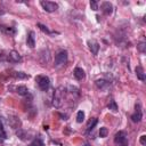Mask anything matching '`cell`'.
Here are the masks:
<instances>
[{"instance_id":"cell-1","label":"cell","mask_w":146,"mask_h":146,"mask_svg":"<svg viewBox=\"0 0 146 146\" xmlns=\"http://www.w3.org/2000/svg\"><path fill=\"white\" fill-rule=\"evenodd\" d=\"M65 88L63 87V86H60V87H58L56 90H55V92H54V98H52V105L55 106V107H60L62 106V104H63V102H64V97H65Z\"/></svg>"},{"instance_id":"cell-2","label":"cell","mask_w":146,"mask_h":146,"mask_svg":"<svg viewBox=\"0 0 146 146\" xmlns=\"http://www.w3.org/2000/svg\"><path fill=\"white\" fill-rule=\"evenodd\" d=\"M35 82L42 91H47L50 87V80L46 75H36L35 76Z\"/></svg>"},{"instance_id":"cell-3","label":"cell","mask_w":146,"mask_h":146,"mask_svg":"<svg viewBox=\"0 0 146 146\" xmlns=\"http://www.w3.org/2000/svg\"><path fill=\"white\" fill-rule=\"evenodd\" d=\"M67 58H68V54L66 50H60L56 56H55V66L59 67L63 66L67 63Z\"/></svg>"},{"instance_id":"cell-4","label":"cell","mask_w":146,"mask_h":146,"mask_svg":"<svg viewBox=\"0 0 146 146\" xmlns=\"http://www.w3.org/2000/svg\"><path fill=\"white\" fill-rule=\"evenodd\" d=\"M114 143L119 146H128V138L125 131H119L114 136Z\"/></svg>"},{"instance_id":"cell-5","label":"cell","mask_w":146,"mask_h":146,"mask_svg":"<svg viewBox=\"0 0 146 146\" xmlns=\"http://www.w3.org/2000/svg\"><path fill=\"white\" fill-rule=\"evenodd\" d=\"M40 5L47 13H54L58 9V5L54 1H40Z\"/></svg>"},{"instance_id":"cell-6","label":"cell","mask_w":146,"mask_h":146,"mask_svg":"<svg viewBox=\"0 0 146 146\" xmlns=\"http://www.w3.org/2000/svg\"><path fill=\"white\" fill-rule=\"evenodd\" d=\"M135 108H136V111H135V113L131 115V121L135 122V123H138V122H140L141 119H143V111H141L140 104H136Z\"/></svg>"},{"instance_id":"cell-7","label":"cell","mask_w":146,"mask_h":146,"mask_svg":"<svg viewBox=\"0 0 146 146\" xmlns=\"http://www.w3.org/2000/svg\"><path fill=\"white\" fill-rule=\"evenodd\" d=\"M100 9L103 10V13H104L105 15H111L112 11H113V6H112L111 2L104 1V2L100 3Z\"/></svg>"},{"instance_id":"cell-8","label":"cell","mask_w":146,"mask_h":146,"mask_svg":"<svg viewBox=\"0 0 146 146\" xmlns=\"http://www.w3.org/2000/svg\"><path fill=\"white\" fill-rule=\"evenodd\" d=\"M8 59H9L10 62L18 63V62L22 60V57H21V55L18 54V51H16V50H11V51L9 52V55H8Z\"/></svg>"},{"instance_id":"cell-9","label":"cell","mask_w":146,"mask_h":146,"mask_svg":"<svg viewBox=\"0 0 146 146\" xmlns=\"http://www.w3.org/2000/svg\"><path fill=\"white\" fill-rule=\"evenodd\" d=\"M73 75L79 81H81V80H83L86 78V73H84V71L81 67H75L74 71H73Z\"/></svg>"},{"instance_id":"cell-10","label":"cell","mask_w":146,"mask_h":146,"mask_svg":"<svg viewBox=\"0 0 146 146\" xmlns=\"http://www.w3.org/2000/svg\"><path fill=\"white\" fill-rule=\"evenodd\" d=\"M88 46H89V49L91 50L92 55H97L98 54V50H99V43L96 42L95 40H89L88 41Z\"/></svg>"},{"instance_id":"cell-11","label":"cell","mask_w":146,"mask_h":146,"mask_svg":"<svg viewBox=\"0 0 146 146\" xmlns=\"http://www.w3.org/2000/svg\"><path fill=\"white\" fill-rule=\"evenodd\" d=\"M26 43L30 48H34L35 47V38H34V32L33 31H30L29 34H27V38H26Z\"/></svg>"},{"instance_id":"cell-12","label":"cell","mask_w":146,"mask_h":146,"mask_svg":"<svg viewBox=\"0 0 146 146\" xmlns=\"http://www.w3.org/2000/svg\"><path fill=\"white\" fill-rule=\"evenodd\" d=\"M135 71H136V75H137V78H138L140 81H145L146 76H145V71H144V68H143L141 66H137Z\"/></svg>"},{"instance_id":"cell-13","label":"cell","mask_w":146,"mask_h":146,"mask_svg":"<svg viewBox=\"0 0 146 146\" xmlns=\"http://www.w3.org/2000/svg\"><path fill=\"white\" fill-rule=\"evenodd\" d=\"M16 92H17L18 95H21V96H26V95L29 94V89H27L25 86H18V87L16 88Z\"/></svg>"},{"instance_id":"cell-14","label":"cell","mask_w":146,"mask_h":146,"mask_svg":"<svg viewBox=\"0 0 146 146\" xmlns=\"http://www.w3.org/2000/svg\"><path fill=\"white\" fill-rule=\"evenodd\" d=\"M96 86H97L99 89H103V88H105V87L108 86V82H107L106 80H104V79H99V80L96 81Z\"/></svg>"},{"instance_id":"cell-15","label":"cell","mask_w":146,"mask_h":146,"mask_svg":"<svg viewBox=\"0 0 146 146\" xmlns=\"http://www.w3.org/2000/svg\"><path fill=\"white\" fill-rule=\"evenodd\" d=\"M97 122H98V120H97L96 117L91 119V120H90V122H89V123H88V125H87V131H91V130L95 128V125L97 124Z\"/></svg>"},{"instance_id":"cell-16","label":"cell","mask_w":146,"mask_h":146,"mask_svg":"<svg viewBox=\"0 0 146 146\" xmlns=\"http://www.w3.org/2000/svg\"><path fill=\"white\" fill-rule=\"evenodd\" d=\"M2 30H3L7 34H9V35H14V34L16 33V30H15L14 27H10V26H2Z\"/></svg>"},{"instance_id":"cell-17","label":"cell","mask_w":146,"mask_h":146,"mask_svg":"<svg viewBox=\"0 0 146 146\" xmlns=\"http://www.w3.org/2000/svg\"><path fill=\"white\" fill-rule=\"evenodd\" d=\"M83 121H84V113H83V111H79L76 113V122L82 123Z\"/></svg>"},{"instance_id":"cell-18","label":"cell","mask_w":146,"mask_h":146,"mask_svg":"<svg viewBox=\"0 0 146 146\" xmlns=\"http://www.w3.org/2000/svg\"><path fill=\"white\" fill-rule=\"evenodd\" d=\"M38 27H39L43 33H47V34H51V33H52L46 25H43V24H41V23H38Z\"/></svg>"},{"instance_id":"cell-19","label":"cell","mask_w":146,"mask_h":146,"mask_svg":"<svg viewBox=\"0 0 146 146\" xmlns=\"http://www.w3.org/2000/svg\"><path fill=\"white\" fill-rule=\"evenodd\" d=\"M27 146H44V144H43V141L40 139V138H35L30 145H27Z\"/></svg>"},{"instance_id":"cell-20","label":"cell","mask_w":146,"mask_h":146,"mask_svg":"<svg viewBox=\"0 0 146 146\" xmlns=\"http://www.w3.org/2000/svg\"><path fill=\"white\" fill-rule=\"evenodd\" d=\"M107 107H108V110H111L112 112H116V111H117V105H116L115 100H111L110 104L107 105Z\"/></svg>"},{"instance_id":"cell-21","label":"cell","mask_w":146,"mask_h":146,"mask_svg":"<svg viewBox=\"0 0 146 146\" xmlns=\"http://www.w3.org/2000/svg\"><path fill=\"white\" fill-rule=\"evenodd\" d=\"M14 76L17 78V79H26V78H29V75L23 73V72H14Z\"/></svg>"},{"instance_id":"cell-22","label":"cell","mask_w":146,"mask_h":146,"mask_svg":"<svg viewBox=\"0 0 146 146\" xmlns=\"http://www.w3.org/2000/svg\"><path fill=\"white\" fill-rule=\"evenodd\" d=\"M137 49L140 51V52H145L146 51V43L145 42H139L137 44Z\"/></svg>"},{"instance_id":"cell-23","label":"cell","mask_w":146,"mask_h":146,"mask_svg":"<svg viewBox=\"0 0 146 146\" xmlns=\"http://www.w3.org/2000/svg\"><path fill=\"white\" fill-rule=\"evenodd\" d=\"M107 133H108V130H107V128H105V127H102L100 129H99V136L100 137H106L107 136Z\"/></svg>"},{"instance_id":"cell-24","label":"cell","mask_w":146,"mask_h":146,"mask_svg":"<svg viewBox=\"0 0 146 146\" xmlns=\"http://www.w3.org/2000/svg\"><path fill=\"white\" fill-rule=\"evenodd\" d=\"M90 7H91V9L92 10H98V3H97V1H95V0H91L90 1Z\"/></svg>"},{"instance_id":"cell-25","label":"cell","mask_w":146,"mask_h":146,"mask_svg":"<svg viewBox=\"0 0 146 146\" xmlns=\"http://www.w3.org/2000/svg\"><path fill=\"white\" fill-rule=\"evenodd\" d=\"M0 137H2V138H7V133L5 132V130H3V127H2V123L0 122Z\"/></svg>"},{"instance_id":"cell-26","label":"cell","mask_w":146,"mask_h":146,"mask_svg":"<svg viewBox=\"0 0 146 146\" xmlns=\"http://www.w3.org/2000/svg\"><path fill=\"white\" fill-rule=\"evenodd\" d=\"M139 141H140V144H141L143 146H146V136H145V135L140 136V139H139Z\"/></svg>"},{"instance_id":"cell-27","label":"cell","mask_w":146,"mask_h":146,"mask_svg":"<svg viewBox=\"0 0 146 146\" xmlns=\"http://www.w3.org/2000/svg\"><path fill=\"white\" fill-rule=\"evenodd\" d=\"M83 146H89V144H86V145H83Z\"/></svg>"}]
</instances>
